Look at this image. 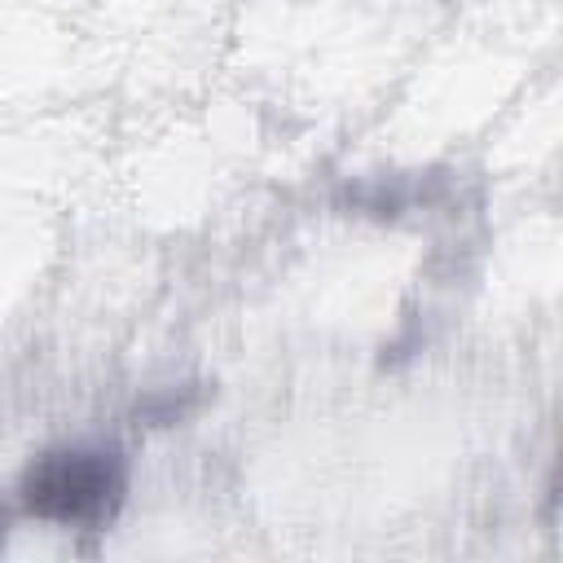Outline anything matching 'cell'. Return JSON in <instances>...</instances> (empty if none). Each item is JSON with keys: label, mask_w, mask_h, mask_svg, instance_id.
<instances>
[{"label": "cell", "mask_w": 563, "mask_h": 563, "mask_svg": "<svg viewBox=\"0 0 563 563\" xmlns=\"http://www.w3.org/2000/svg\"><path fill=\"white\" fill-rule=\"evenodd\" d=\"M128 493L123 453L110 444H62L40 453L22 475V501L31 515L66 528H101L114 519Z\"/></svg>", "instance_id": "6da1fadb"}, {"label": "cell", "mask_w": 563, "mask_h": 563, "mask_svg": "<svg viewBox=\"0 0 563 563\" xmlns=\"http://www.w3.org/2000/svg\"><path fill=\"white\" fill-rule=\"evenodd\" d=\"M189 405H194V396H176V391H167L158 405H145V418H154V422H172V418H180Z\"/></svg>", "instance_id": "7a4b0ae2"}, {"label": "cell", "mask_w": 563, "mask_h": 563, "mask_svg": "<svg viewBox=\"0 0 563 563\" xmlns=\"http://www.w3.org/2000/svg\"><path fill=\"white\" fill-rule=\"evenodd\" d=\"M0 537H4V528H0Z\"/></svg>", "instance_id": "3957f363"}]
</instances>
